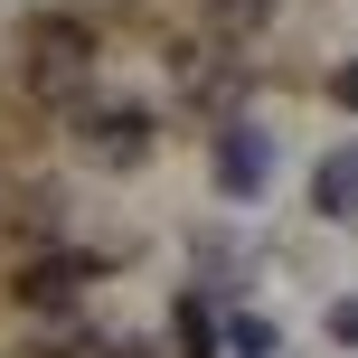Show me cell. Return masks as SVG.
Listing matches in <instances>:
<instances>
[{"instance_id":"cell-1","label":"cell","mask_w":358,"mask_h":358,"mask_svg":"<svg viewBox=\"0 0 358 358\" xmlns=\"http://www.w3.org/2000/svg\"><path fill=\"white\" fill-rule=\"evenodd\" d=\"M19 85H29L38 104H85V85H94V29L66 19V10L29 19V38H19Z\"/></svg>"},{"instance_id":"cell-2","label":"cell","mask_w":358,"mask_h":358,"mask_svg":"<svg viewBox=\"0 0 358 358\" xmlns=\"http://www.w3.org/2000/svg\"><path fill=\"white\" fill-rule=\"evenodd\" d=\"M85 283H94V255H38V264H19V302L29 311H76Z\"/></svg>"},{"instance_id":"cell-3","label":"cell","mask_w":358,"mask_h":358,"mask_svg":"<svg viewBox=\"0 0 358 358\" xmlns=\"http://www.w3.org/2000/svg\"><path fill=\"white\" fill-rule=\"evenodd\" d=\"M264 179H273L264 132H255V123H227V132H217V189H227V198H264Z\"/></svg>"},{"instance_id":"cell-4","label":"cell","mask_w":358,"mask_h":358,"mask_svg":"<svg viewBox=\"0 0 358 358\" xmlns=\"http://www.w3.org/2000/svg\"><path fill=\"white\" fill-rule=\"evenodd\" d=\"M85 151L104 170H132L151 151V113H132V104H104V113H85Z\"/></svg>"},{"instance_id":"cell-5","label":"cell","mask_w":358,"mask_h":358,"mask_svg":"<svg viewBox=\"0 0 358 358\" xmlns=\"http://www.w3.org/2000/svg\"><path fill=\"white\" fill-rule=\"evenodd\" d=\"M311 208L358 227V151H321V170H311Z\"/></svg>"},{"instance_id":"cell-6","label":"cell","mask_w":358,"mask_h":358,"mask_svg":"<svg viewBox=\"0 0 358 358\" xmlns=\"http://www.w3.org/2000/svg\"><path fill=\"white\" fill-rule=\"evenodd\" d=\"M179 349H189V358H208V349H217V330H208V302H179Z\"/></svg>"},{"instance_id":"cell-7","label":"cell","mask_w":358,"mask_h":358,"mask_svg":"<svg viewBox=\"0 0 358 358\" xmlns=\"http://www.w3.org/2000/svg\"><path fill=\"white\" fill-rule=\"evenodd\" d=\"M264 10H273V0H208L217 29H264Z\"/></svg>"},{"instance_id":"cell-8","label":"cell","mask_w":358,"mask_h":358,"mask_svg":"<svg viewBox=\"0 0 358 358\" xmlns=\"http://www.w3.org/2000/svg\"><path fill=\"white\" fill-rule=\"evenodd\" d=\"M330 340H349V349H358V302H330Z\"/></svg>"},{"instance_id":"cell-9","label":"cell","mask_w":358,"mask_h":358,"mask_svg":"<svg viewBox=\"0 0 358 358\" xmlns=\"http://www.w3.org/2000/svg\"><path fill=\"white\" fill-rule=\"evenodd\" d=\"M330 104H349V113H358V57H349L340 76H330Z\"/></svg>"}]
</instances>
